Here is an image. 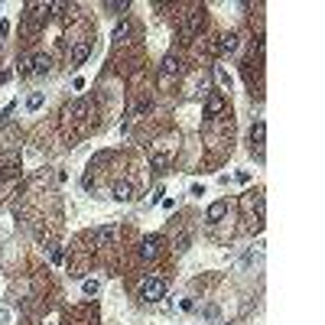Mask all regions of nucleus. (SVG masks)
Returning <instances> with one entry per match:
<instances>
[{
    "label": "nucleus",
    "instance_id": "obj_2",
    "mask_svg": "<svg viewBox=\"0 0 325 325\" xmlns=\"http://www.w3.org/2000/svg\"><path fill=\"white\" fill-rule=\"evenodd\" d=\"M160 247H162V238L160 234H150V238H143V244H140V257L143 260H156L160 257Z\"/></svg>",
    "mask_w": 325,
    "mask_h": 325
},
{
    "label": "nucleus",
    "instance_id": "obj_11",
    "mask_svg": "<svg viewBox=\"0 0 325 325\" xmlns=\"http://www.w3.org/2000/svg\"><path fill=\"white\" fill-rule=\"evenodd\" d=\"M238 49V32H225L218 39V52H234Z\"/></svg>",
    "mask_w": 325,
    "mask_h": 325
},
{
    "label": "nucleus",
    "instance_id": "obj_7",
    "mask_svg": "<svg viewBox=\"0 0 325 325\" xmlns=\"http://www.w3.org/2000/svg\"><path fill=\"white\" fill-rule=\"evenodd\" d=\"M160 72H162V78L179 75V72H182V62H179L176 55H166V59H162V65H160Z\"/></svg>",
    "mask_w": 325,
    "mask_h": 325
},
{
    "label": "nucleus",
    "instance_id": "obj_3",
    "mask_svg": "<svg viewBox=\"0 0 325 325\" xmlns=\"http://www.w3.org/2000/svg\"><path fill=\"white\" fill-rule=\"evenodd\" d=\"M49 55L46 52H39V55H32L30 62H26V75H46V72H49Z\"/></svg>",
    "mask_w": 325,
    "mask_h": 325
},
{
    "label": "nucleus",
    "instance_id": "obj_17",
    "mask_svg": "<svg viewBox=\"0 0 325 325\" xmlns=\"http://www.w3.org/2000/svg\"><path fill=\"white\" fill-rule=\"evenodd\" d=\"M215 78H218V81H221V85H231V75H228V72H225V68H215Z\"/></svg>",
    "mask_w": 325,
    "mask_h": 325
},
{
    "label": "nucleus",
    "instance_id": "obj_12",
    "mask_svg": "<svg viewBox=\"0 0 325 325\" xmlns=\"http://www.w3.org/2000/svg\"><path fill=\"white\" fill-rule=\"evenodd\" d=\"M202 23H205V16H202V10H195V13H192V20H189V26H185V39H192L195 32L202 30Z\"/></svg>",
    "mask_w": 325,
    "mask_h": 325
},
{
    "label": "nucleus",
    "instance_id": "obj_9",
    "mask_svg": "<svg viewBox=\"0 0 325 325\" xmlns=\"http://www.w3.org/2000/svg\"><path fill=\"white\" fill-rule=\"evenodd\" d=\"M111 198H114V202H130V198H133V185L130 182H117L114 185V192H111Z\"/></svg>",
    "mask_w": 325,
    "mask_h": 325
},
{
    "label": "nucleus",
    "instance_id": "obj_18",
    "mask_svg": "<svg viewBox=\"0 0 325 325\" xmlns=\"http://www.w3.org/2000/svg\"><path fill=\"white\" fill-rule=\"evenodd\" d=\"M150 202H162V185H160V189H153V195H150Z\"/></svg>",
    "mask_w": 325,
    "mask_h": 325
},
{
    "label": "nucleus",
    "instance_id": "obj_4",
    "mask_svg": "<svg viewBox=\"0 0 325 325\" xmlns=\"http://www.w3.org/2000/svg\"><path fill=\"white\" fill-rule=\"evenodd\" d=\"M98 247H111L114 241H117V225H104V228H98Z\"/></svg>",
    "mask_w": 325,
    "mask_h": 325
},
{
    "label": "nucleus",
    "instance_id": "obj_8",
    "mask_svg": "<svg viewBox=\"0 0 325 325\" xmlns=\"http://www.w3.org/2000/svg\"><path fill=\"white\" fill-rule=\"evenodd\" d=\"M221 111H225V98H221V95H208V101H205V114H208V117H218Z\"/></svg>",
    "mask_w": 325,
    "mask_h": 325
},
{
    "label": "nucleus",
    "instance_id": "obj_10",
    "mask_svg": "<svg viewBox=\"0 0 325 325\" xmlns=\"http://www.w3.org/2000/svg\"><path fill=\"white\" fill-rule=\"evenodd\" d=\"M225 215H228V202H225V198H221V202H211V205H208V221H211V225H215V221H221Z\"/></svg>",
    "mask_w": 325,
    "mask_h": 325
},
{
    "label": "nucleus",
    "instance_id": "obj_19",
    "mask_svg": "<svg viewBox=\"0 0 325 325\" xmlns=\"http://www.w3.org/2000/svg\"><path fill=\"white\" fill-rule=\"evenodd\" d=\"M221 325H238V322H221Z\"/></svg>",
    "mask_w": 325,
    "mask_h": 325
},
{
    "label": "nucleus",
    "instance_id": "obj_6",
    "mask_svg": "<svg viewBox=\"0 0 325 325\" xmlns=\"http://www.w3.org/2000/svg\"><path fill=\"white\" fill-rule=\"evenodd\" d=\"M263 140H267V124H263V120H254V124H250V143L260 150Z\"/></svg>",
    "mask_w": 325,
    "mask_h": 325
},
{
    "label": "nucleus",
    "instance_id": "obj_13",
    "mask_svg": "<svg viewBox=\"0 0 325 325\" xmlns=\"http://www.w3.org/2000/svg\"><path fill=\"white\" fill-rule=\"evenodd\" d=\"M127 36H130V23L124 20V23H117V26H114V39L120 43V39H127Z\"/></svg>",
    "mask_w": 325,
    "mask_h": 325
},
{
    "label": "nucleus",
    "instance_id": "obj_5",
    "mask_svg": "<svg viewBox=\"0 0 325 325\" xmlns=\"http://www.w3.org/2000/svg\"><path fill=\"white\" fill-rule=\"evenodd\" d=\"M88 52H91V43H88V39H78V43L72 46V68H78V65L85 62Z\"/></svg>",
    "mask_w": 325,
    "mask_h": 325
},
{
    "label": "nucleus",
    "instance_id": "obj_15",
    "mask_svg": "<svg viewBox=\"0 0 325 325\" xmlns=\"http://www.w3.org/2000/svg\"><path fill=\"white\" fill-rule=\"evenodd\" d=\"M49 260H52L55 267H59V263L65 260V250H62V247H52V250H49Z\"/></svg>",
    "mask_w": 325,
    "mask_h": 325
},
{
    "label": "nucleus",
    "instance_id": "obj_14",
    "mask_svg": "<svg viewBox=\"0 0 325 325\" xmlns=\"http://www.w3.org/2000/svg\"><path fill=\"white\" fill-rule=\"evenodd\" d=\"M26 108L39 111V108H43V95H30V98H26Z\"/></svg>",
    "mask_w": 325,
    "mask_h": 325
},
{
    "label": "nucleus",
    "instance_id": "obj_16",
    "mask_svg": "<svg viewBox=\"0 0 325 325\" xmlns=\"http://www.w3.org/2000/svg\"><path fill=\"white\" fill-rule=\"evenodd\" d=\"M81 290H85V296H95L101 286H98V280H85V283H81Z\"/></svg>",
    "mask_w": 325,
    "mask_h": 325
},
{
    "label": "nucleus",
    "instance_id": "obj_1",
    "mask_svg": "<svg viewBox=\"0 0 325 325\" xmlns=\"http://www.w3.org/2000/svg\"><path fill=\"white\" fill-rule=\"evenodd\" d=\"M162 296H166V280L162 276H146L140 286V299L143 303H160Z\"/></svg>",
    "mask_w": 325,
    "mask_h": 325
}]
</instances>
